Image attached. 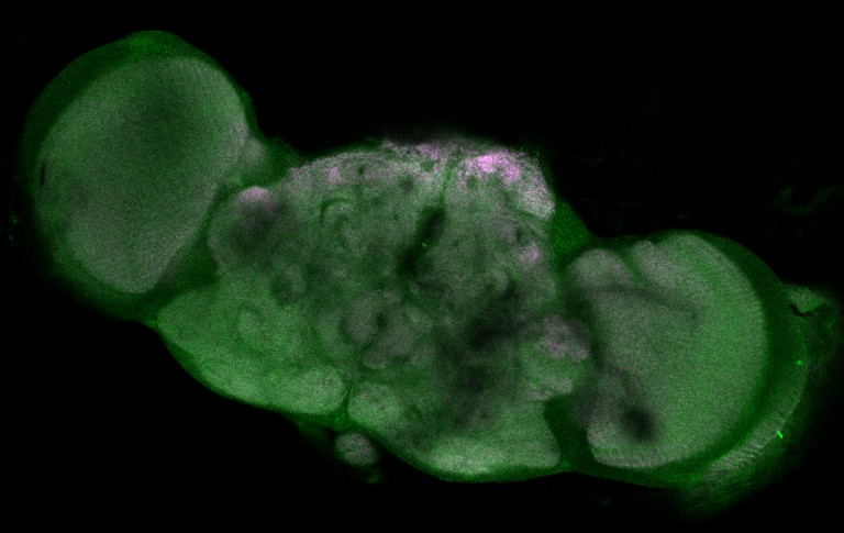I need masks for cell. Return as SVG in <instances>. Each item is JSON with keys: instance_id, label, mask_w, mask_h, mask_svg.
Returning a JSON list of instances; mask_svg holds the SVG:
<instances>
[{"instance_id": "1", "label": "cell", "mask_w": 844, "mask_h": 533, "mask_svg": "<svg viewBox=\"0 0 844 533\" xmlns=\"http://www.w3.org/2000/svg\"><path fill=\"white\" fill-rule=\"evenodd\" d=\"M259 156L219 69L185 55L138 58L99 76L49 129L35 207L65 271L132 304L170 284L222 189Z\"/></svg>"}, {"instance_id": "2", "label": "cell", "mask_w": 844, "mask_h": 533, "mask_svg": "<svg viewBox=\"0 0 844 533\" xmlns=\"http://www.w3.org/2000/svg\"><path fill=\"white\" fill-rule=\"evenodd\" d=\"M338 447L344 457L353 463L368 464L375 457L370 444L365 437L355 433L342 436Z\"/></svg>"}]
</instances>
